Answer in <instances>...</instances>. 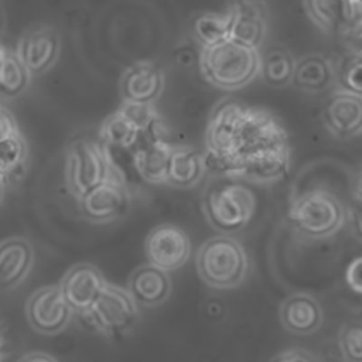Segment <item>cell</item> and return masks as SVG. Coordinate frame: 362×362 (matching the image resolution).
Returning <instances> with one entry per match:
<instances>
[{
  "label": "cell",
  "instance_id": "30",
  "mask_svg": "<svg viewBox=\"0 0 362 362\" xmlns=\"http://www.w3.org/2000/svg\"><path fill=\"white\" fill-rule=\"evenodd\" d=\"M25 158V144L13 132L0 137V175L18 167Z\"/></svg>",
  "mask_w": 362,
  "mask_h": 362
},
{
  "label": "cell",
  "instance_id": "1",
  "mask_svg": "<svg viewBox=\"0 0 362 362\" xmlns=\"http://www.w3.org/2000/svg\"><path fill=\"white\" fill-rule=\"evenodd\" d=\"M205 141L206 171L225 177L247 156L288 144L284 129L272 115L238 103H223L215 110Z\"/></svg>",
  "mask_w": 362,
  "mask_h": 362
},
{
  "label": "cell",
  "instance_id": "25",
  "mask_svg": "<svg viewBox=\"0 0 362 362\" xmlns=\"http://www.w3.org/2000/svg\"><path fill=\"white\" fill-rule=\"evenodd\" d=\"M230 23L228 38L257 49L266 37V18L229 11Z\"/></svg>",
  "mask_w": 362,
  "mask_h": 362
},
{
  "label": "cell",
  "instance_id": "8",
  "mask_svg": "<svg viewBox=\"0 0 362 362\" xmlns=\"http://www.w3.org/2000/svg\"><path fill=\"white\" fill-rule=\"evenodd\" d=\"M132 195L122 171L85 192L79 199L81 214L93 223H109L130 208Z\"/></svg>",
  "mask_w": 362,
  "mask_h": 362
},
{
  "label": "cell",
  "instance_id": "35",
  "mask_svg": "<svg viewBox=\"0 0 362 362\" xmlns=\"http://www.w3.org/2000/svg\"><path fill=\"white\" fill-rule=\"evenodd\" d=\"M18 362H57V359L45 352L35 351V352L25 354Z\"/></svg>",
  "mask_w": 362,
  "mask_h": 362
},
{
  "label": "cell",
  "instance_id": "21",
  "mask_svg": "<svg viewBox=\"0 0 362 362\" xmlns=\"http://www.w3.org/2000/svg\"><path fill=\"white\" fill-rule=\"evenodd\" d=\"M310 18L324 31L339 33L349 24L361 20V7L349 0H304Z\"/></svg>",
  "mask_w": 362,
  "mask_h": 362
},
{
  "label": "cell",
  "instance_id": "32",
  "mask_svg": "<svg viewBox=\"0 0 362 362\" xmlns=\"http://www.w3.org/2000/svg\"><path fill=\"white\" fill-rule=\"evenodd\" d=\"M270 362H320L317 355L307 349H300V348H291L281 351L276 354Z\"/></svg>",
  "mask_w": 362,
  "mask_h": 362
},
{
  "label": "cell",
  "instance_id": "37",
  "mask_svg": "<svg viewBox=\"0 0 362 362\" xmlns=\"http://www.w3.org/2000/svg\"><path fill=\"white\" fill-rule=\"evenodd\" d=\"M3 195H4V184H3L1 177H0V202H1V199H3Z\"/></svg>",
  "mask_w": 362,
  "mask_h": 362
},
{
  "label": "cell",
  "instance_id": "17",
  "mask_svg": "<svg viewBox=\"0 0 362 362\" xmlns=\"http://www.w3.org/2000/svg\"><path fill=\"white\" fill-rule=\"evenodd\" d=\"M173 146L160 136H151L143 144H137L133 154V165L139 177L153 185H165Z\"/></svg>",
  "mask_w": 362,
  "mask_h": 362
},
{
  "label": "cell",
  "instance_id": "28",
  "mask_svg": "<svg viewBox=\"0 0 362 362\" xmlns=\"http://www.w3.org/2000/svg\"><path fill=\"white\" fill-rule=\"evenodd\" d=\"M119 112L127 117L141 133L150 132L158 126V117L153 107V103H143L134 100H124L119 107Z\"/></svg>",
  "mask_w": 362,
  "mask_h": 362
},
{
  "label": "cell",
  "instance_id": "3",
  "mask_svg": "<svg viewBox=\"0 0 362 362\" xmlns=\"http://www.w3.org/2000/svg\"><path fill=\"white\" fill-rule=\"evenodd\" d=\"M201 71L216 88L239 89L259 75V51L226 38L202 48Z\"/></svg>",
  "mask_w": 362,
  "mask_h": 362
},
{
  "label": "cell",
  "instance_id": "5",
  "mask_svg": "<svg viewBox=\"0 0 362 362\" xmlns=\"http://www.w3.org/2000/svg\"><path fill=\"white\" fill-rule=\"evenodd\" d=\"M229 178V177H228ZM209 187L204 195L202 209L209 225L225 233H235L245 229L256 209L253 191L233 178Z\"/></svg>",
  "mask_w": 362,
  "mask_h": 362
},
{
  "label": "cell",
  "instance_id": "13",
  "mask_svg": "<svg viewBox=\"0 0 362 362\" xmlns=\"http://www.w3.org/2000/svg\"><path fill=\"white\" fill-rule=\"evenodd\" d=\"M327 130L337 139L348 140L359 136L362 129V98L358 93L335 90L322 110Z\"/></svg>",
  "mask_w": 362,
  "mask_h": 362
},
{
  "label": "cell",
  "instance_id": "27",
  "mask_svg": "<svg viewBox=\"0 0 362 362\" xmlns=\"http://www.w3.org/2000/svg\"><path fill=\"white\" fill-rule=\"evenodd\" d=\"M230 14H202L194 21V34L199 44L211 47L228 38Z\"/></svg>",
  "mask_w": 362,
  "mask_h": 362
},
{
  "label": "cell",
  "instance_id": "38",
  "mask_svg": "<svg viewBox=\"0 0 362 362\" xmlns=\"http://www.w3.org/2000/svg\"><path fill=\"white\" fill-rule=\"evenodd\" d=\"M6 55H7V52H6V49H4V48H3V47H1V45H0V61H1V59H3V58H4V57H6Z\"/></svg>",
  "mask_w": 362,
  "mask_h": 362
},
{
  "label": "cell",
  "instance_id": "15",
  "mask_svg": "<svg viewBox=\"0 0 362 362\" xmlns=\"http://www.w3.org/2000/svg\"><path fill=\"white\" fill-rule=\"evenodd\" d=\"M34 266V249L30 240L21 236L0 242V293L18 287Z\"/></svg>",
  "mask_w": 362,
  "mask_h": 362
},
{
  "label": "cell",
  "instance_id": "36",
  "mask_svg": "<svg viewBox=\"0 0 362 362\" xmlns=\"http://www.w3.org/2000/svg\"><path fill=\"white\" fill-rule=\"evenodd\" d=\"M16 132L14 130V124L11 122V119L1 110L0 112V137L8 134V133H13Z\"/></svg>",
  "mask_w": 362,
  "mask_h": 362
},
{
  "label": "cell",
  "instance_id": "29",
  "mask_svg": "<svg viewBox=\"0 0 362 362\" xmlns=\"http://www.w3.org/2000/svg\"><path fill=\"white\" fill-rule=\"evenodd\" d=\"M27 69L17 57L6 55L0 61V90L4 93H17L27 83Z\"/></svg>",
  "mask_w": 362,
  "mask_h": 362
},
{
  "label": "cell",
  "instance_id": "40",
  "mask_svg": "<svg viewBox=\"0 0 362 362\" xmlns=\"http://www.w3.org/2000/svg\"><path fill=\"white\" fill-rule=\"evenodd\" d=\"M0 112H1V109H0Z\"/></svg>",
  "mask_w": 362,
  "mask_h": 362
},
{
  "label": "cell",
  "instance_id": "22",
  "mask_svg": "<svg viewBox=\"0 0 362 362\" xmlns=\"http://www.w3.org/2000/svg\"><path fill=\"white\" fill-rule=\"evenodd\" d=\"M291 83L307 93H321L334 83L332 64L320 54H308L296 61Z\"/></svg>",
  "mask_w": 362,
  "mask_h": 362
},
{
  "label": "cell",
  "instance_id": "14",
  "mask_svg": "<svg viewBox=\"0 0 362 362\" xmlns=\"http://www.w3.org/2000/svg\"><path fill=\"white\" fill-rule=\"evenodd\" d=\"M283 328L296 335H310L320 329L324 313L320 301L308 293L288 294L279 307Z\"/></svg>",
  "mask_w": 362,
  "mask_h": 362
},
{
  "label": "cell",
  "instance_id": "26",
  "mask_svg": "<svg viewBox=\"0 0 362 362\" xmlns=\"http://www.w3.org/2000/svg\"><path fill=\"white\" fill-rule=\"evenodd\" d=\"M361 54L346 52L341 55L337 62L332 64L334 83L337 85L338 90H346L361 95Z\"/></svg>",
  "mask_w": 362,
  "mask_h": 362
},
{
  "label": "cell",
  "instance_id": "4",
  "mask_svg": "<svg viewBox=\"0 0 362 362\" xmlns=\"http://www.w3.org/2000/svg\"><path fill=\"white\" fill-rule=\"evenodd\" d=\"M287 216L300 236L320 240L337 235L344 228L346 209L335 194L317 188L293 199Z\"/></svg>",
  "mask_w": 362,
  "mask_h": 362
},
{
  "label": "cell",
  "instance_id": "16",
  "mask_svg": "<svg viewBox=\"0 0 362 362\" xmlns=\"http://www.w3.org/2000/svg\"><path fill=\"white\" fill-rule=\"evenodd\" d=\"M127 291L137 305L154 308L168 300L171 294V279L167 272L150 263L141 264L132 272Z\"/></svg>",
  "mask_w": 362,
  "mask_h": 362
},
{
  "label": "cell",
  "instance_id": "6",
  "mask_svg": "<svg viewBox=\"0 0 362 362\" xmlns=\"http://www.w3.org/2000/svg\"><path fill=\"white\" fill-rule=\"evenodd\" d=\"M119 171L103 143L76 140L68 148L65 184L76 199Z\"/></svg>",
  "mask_w": 362,
  "mask_h": 362
},
{
  "label": "cell",
  "instance_id": "18",
  "mask_svg": "<svg viewBox=\"0 0 362 362\" xmlns=\"http://www.w3.org/2000/svg\"><path fill=\"white\" fill-rule=\"evenodd\" d=\"M164 88L163 71L148 62H141L130 66L120 83L124 100L153 103Z\"/></svg>",
  "mask_w": 362,
  "mask_h": 362
},
{
  "label": "cell",
  "instance_id": "39",
  "mask_svg": "<svg viewBox=\"0 0 362 362\" xmlns=\"http://www.w3.org/2000/svg\"><path fill=\"white\" fill-rule=\"evenodd\" d=\"M351 1V4L352 6H355V7H361V0H349Z\"/></svg>",
  "mask_w": 362,
  "mask_h": 362
},
{
  "label": "cell",
  "instance_id": "2",
  "mask_svg": "<svg viewBox=\"0 0 362 362\" xmlns=\"http://www.w3.org/2000/svg\"><path fill=\"white\" fill-rule=\"evenodd\" d=\"M195 264L199 279L215 290L235 288L246 280L249 273L245 247L229 235L206 239L197 252Z\"/></svg>",
  "mask_w": 362,
  "mask_h": 362
},
{
  "label": "cell",
  "instance_id": "19",
  "mask_svg": "<svg viewBox=\"0 0 362 362\" xmlns=\"http://www.w3.org/2000/svg\"><path fill=\"white\" fill-rule=\"evenodd\" d=\"M58 51L59 40L57 33L52 28L42 27L25 35L18 59L27 72L41 74L55 62Z\"/></svg>",
  "mask_w": 362,
  "mask_h": 362
},
{
  "label": "cell",
  "instance_id": "31",
  "mask_svg": "<svg viewBox=\"0 0 362 362\" xmlns=\"http://www.w3.org/2000/svg\"><path fill=\"white\" fill-rule=\"evenodd\" d=\"M338 348L345 362L362 361V328L359 322H346L341 328Z\"/></svg>",
  "mask_w": 362,
  "mask_h": 362
},
{
  "label": "cell",
  "instance_id": "34",
  "mask_svg": "<svg viewBox=\"0 0 362 362\" xmlns=\"http://www.w3.org/2000/svg\"><path fill=\"white\" fill-rule=\"evenodd\" d=\"M345 276L348 286L355 293H361V257H356L354 262L349 263Z\"/></svg>",
  "mask_w": 362,
  "mask_h": 362
},
{
  "label": "cell",
  "instance_id": "10",
  "mask_svg": "<svg viewBox=\"0 0 362 362\" xmlns=\"http://www.w3.org/2000/svg\"><path fill=\"white\" fill-rule=\"evenodd\" d=\"M147 262L167 273L182 267L191 256L188 235L177 225L164 223L151 229L144 242Z\"/></svg>",
  "mask_w": 362,
  "mask_h": 362
},
{
  "label": "cell",
  "instance_id": "9",
  "mask_svg": "<svg viewBox=\"0 0 362 362\" xmlns=\"http://www.w3.org/2000/svg\"><path fill=\"white\" fill-rule=\"evenodd\" d=\"M74 311L65 301L59 286L49 284L34 291L25 303V317L31 328L44 335H55L64 331Z\"/></svg>",
  "mask_w": 362,
  "mask_h": 362
},
{
  "label": "cell",
  "instance_id": "11",
  "mask_svg": "<svg viewBox=\"0 0 362 362\" xmlns=\"http://www.w3.org/2000/svg\"><path fill=\"white\" fill-rule=\"evenodd\" d=\"M291 167L290 147L279 146L260 150L243 158L229 178L252 184H274L287 177Z\"/></svg>",
  "mask_w": 362,
  "mask_h": 362
},
{
  "label": "cell",
  "instance_id": "7",
  "mask_svg": "<svg viewBox=\"0 0 362 362\" xmlns=\"http://www.w3.org/2000/svg\"><path fill=\"white\" fill-rule=\"evenodd\" d=\"M83 315L96 331L116 338L136 327L140 313L127 288L106 281L102 293Z\"/></svg>",
  "mask_w": 362,
  "mask_h": 362
},
{
  "label": "cell",
  "instance_id": "12",
  "mask_svg": "<svg viewBox=\"0 0 362 362\" xmlns=\"http://www.w3.org/2000/svg\"><path fill=\"white\" fill-rule=\"evenodd\" d=\"M106 280L92 263H76L62 277L59 290L74 313L85 314L102 293Z\"/></svg>",
  "mask_w": 362,
  "mask_h": 362
},
{
  "label": "cell",
  "instance_id": "23",
  "mask_svg": "<svg viewBox=\"0 0 362 362\" xmlns=\"http://www.w3.org/2000/svg\"><path fill=\"white\" fill-rule=\"evenodd\" d=\"M294 65V57L280 45H272L259 54V75L270 86L291 83Z\"/></svg>",
  "mask_w": 362,
  "mask_h": 362
},
{
  "label": "cell",
  "instance_id": "33",
  "mask_svg": "<svg viewBox=\"0 0 362 362\" xmlns=\"http://www.w3.org/2000/svg\"><path fill=\"white\" fill-rule=\"evenodd\" d=\"M232 13L266 18V7L262 0H233Z\"/></svg>",
  "mask_w": 362,
  "mask_h": 362
},
{
  "label": "cell",
  "instance_id": "20",
  "mask_svg": "<svg viewBox=\"0 0 362 362\" xmlns=\"http://www.w3.org/2000/svg\"><path fill=\"white\" fill-rule=\"evenodd\" d=\"M206 167L204 154L188 146H173L165 185L177 189H189L198 185Z\"/></svg>",
  "mask_w": 362,
  "mask_h": 362
},
{
  "label": "cell",
  "instance_id": "24",
  "mask_svg": "<svg viewBox=\"0 0 362 362\" xmlns=\"http://www.w3.org/2000/svg\"><path fill=\"white\" fill-rule=\"evenodd\" d=\"M99 134L106 147L132 148L139 144L143 133L117 110L105 119Z\"/></svg>",
  "mask_w": 362,
  "mask_h": 362
}]
</instances>
